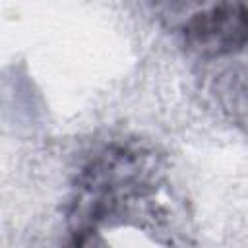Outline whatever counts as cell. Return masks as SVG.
Returning <instances> with one entry per match:
<instances>
[{
	"instance_id": "obj_1",
	"label": "cell",
	"mask_w": 248,
	"mask_h": 248,
	"mask_svg": "<svg viewBox=\"0 0 248 248\" xmlns=\"http://www.w3.org/2000/svg\"><path fill=\"white\" fill-rule=\"evenodd\" d=\"M159 157L138 145L112 143L79 170L66 211L74 244H85L103 225H138L161 229L169 209L163 192Z\"/></svg>"
},
{
	"instance_id": "obj_2",
	"label": "cell",
	"mask_w": 248,
	"mask_h": 248,
	"mask_svg": "<svg viewBox=\"0 0 248 248\" xmlns=\"http://www.w3.org/2000/svg\"><path fill=\"white\" fill-rule=\"evenodd\" d=\"M184 46L202 58L234 54L248 45V6L221 0L192 14L182 25Z\"/></svg>"
}]
</instances>
